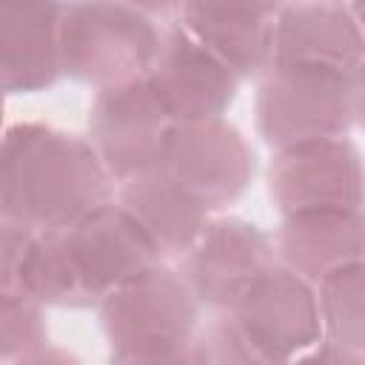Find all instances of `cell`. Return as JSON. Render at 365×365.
Listing matches in <instances>:
<instances>
[{
	"label": "cell",
	"instance_id": "23",
	"mask_svg": "<svg viewBox=\"0 0 365 365\" xmlns=\"http://www.w3.org/2000/svg\"><path fill=\"white\" fill-rule=\"evenodd\" d=\"M17 365H83L71 351H66V348H57V345H43V348H37L34 354H29L26 359H20Z\"/></svg>",
	"mask_w": 365,
	"mask_h": 365
},
{
	"label": "cell",
	"instance_id": "2",
	"mask_svg": "<svg viewBox=\"0 0 365 365\" xmlns=\"http://www.w3.org/2000/svg\"><path fill=\"white\" fill-rule=\"evenodd\" d=\"M111 200V177L91 143L26 120L0 131V217L29 231L68 225Z\"/></svg>",
	"mask_w": 365,
	"mask_h": 365
},
{
	"label": "cell",
	"instance_id": "5",
	"mask_svg": "<svg viewBox=\"0 0 365 365\" xmlns=\"http://www.w3.org/2000/svg\"><path fill=\"white\" fill-rule=\"evenodd\" d=\"M97 308L111 351L182 354L200 328L202 305L177 268L154 262L111 291Z\"/></svg>",
	"mask_w": 365,
	"mask_h": 365
},
{
	"label": "cell",
	"instance_id": "21",
	"mask_svg": "<svg viewBox=\"0 0 365 365\" xmlns=\"http://www.w3.org/2000/svg\"><path fill=\"white\" fill-rule=\"evenodd\" d=\"M285 365H365V362H362L359 351H348V348H339V345L322 339L314 348L302 351L299 356L288 359Z\"/></svg>",
	"mask_w": 365,
	"mask_h": 365
},
{
	"label": "cell",
	"instance_id": "24",
	"mask_svg": "<svg viewBox=\"0 0 365 365\" xmlns=\"http://www.w3.org/2000/svg\"><path fill=\"white\" fill-rule=\"evenodd\" d=\"M0 128H3V91H0Z\"/></svg>",
	"mask_w": 365,
	"mask_h": 365
},
{
	"label": "cell",
	"instance_id": "18",
	"mask_svg": "<svg viewBox=\"0 0 365 365\" xmlns=\"http://www.w3.org/2000/svg\"><path fill=\"white\" fill-rule=\"evenodd\" d=\"M46 342V308L23 291H0V365H17Z\"/></svg>",
	"mask_w": 365,
	"mask_h": 365
},
{
	"label": "cell",
	"instance_id": "7",
	"mask_svg": "<svg viewBox=\"0 0 365 365\" xmlns=\"http://www.w3.org/2000/svg\"><path fill=\"white\" fill-rule=\"evenodd\" d=\"M160 171L214 214L245 194L257 174V154L242 131L222 117L177 123Z\"/></svg>",
	"mask_w": 365,
	"mask_h": 365
},
{
	"label": "cell",
	"instance_id": "3",
	"mask_svg": "<svg viewBox=\"0 0 365 365\" xmlns=\"http://www.w3.org/2000/svg\"><path fill=\"white\" fill-rule=\"evenodd\" d=\"M163 34L160 6L68 3L60 6V71L94 91L143 80Z\"/></svg>",
	"mask_w": 365,
	"mask_h": 365
},
{
	"label": "cell",
	"instance_id": "20",
	"mask_svg": "<svg viewBox=\"0 0 365 365\" xmlns=\"http://www.w3.org/2000/svg\"><path fill=\"white\" fill-rule=\"evenodd\" d=\"M37 231L0 217V291H20V271Z\"/></svg>",
	"mask_w": 365,
	"mask_h": 365
},
{
	"label": "cell",
	"instance_id": "17",
	"mask_svg": "<svg viewBox=\"0 0 365 365\" xmlns=\"http://www.w3.org/2000/svg\"><path fill=\"white\" fill-rule=\"evenodd\" d=\"M322 339L359 351L365 345V268L362 262L345 265L314 285Z\"/></svg>",
	"mask_w": 365,
	"mask_h": 365
},
{
	"label": "cell",
	"instance_id": "10",
	"mask_svg": "<svg viewBox=\"0 0 365 365\" xmlns=\"http://www.w3.org/2000/svg\"><path fill=\"white\" fill-rule=\"evenodd\" d=\"M228 317L271 365H285L322 342L314 285L279 262L237 299Z\"/></svg>",
	"mask_w": 365,
	"mask_h": 365
},
{
	"label": "cell",
	"instance_id": "16",
	"mask_svg": "<svg viewBox=\"0 0 365 365\" xmlns=\"http://www.w3.org/2000/svg\"><path fill=\"white\" fill-rule=\"evenodd\" d=\"M114 200L140 225L163 262L180 259L211 220V214L160 168L117 185Z\"/></svg>",
	"mask_w": 365,
	"mask_h": 365
},
{
	"label": "cell",
	"instance_id": "22",
	"mask_svg": "<svg viewBox=\"0 0 365 365\" xmlns=\"http://www.w3.org/2000/svg\"><path fill=\"white\" fill-rule=\"evenodd\" d=\"M108 365H185L182 354H134V351H111Z\"/></svg>",
	"mask_w": 365,
	"mask_h": 365
},
{
	"label": "cell",
	"instance_id": "11",
	"mask_svg": "<svg viewBox=\"0 0 365 365\" xmlns=\"http://www.w3.org/2000/svg\"><path fill=\"white\" fill-rule=\"evenodd\" d=\"M163 34L154 63L145 74L157 100L174 123L220 120L237 100L240 80L160 6Z\"/></svg>",
	"mask_w": 365,
	"mask_h": 365
},
{
	"label": "cell",
	"instance_id": "13",
	"mask_svg": "<svg viewBox=\"0 0 365 365\" xmlns=\"http://www.w3.org/2000/svg\"><path fill=\"white\" fill-rule=\"evenodd\" d=\"M362 71L359 9L351 3H288L274 23V60Z\"/></svg>",
	"mask_w": 365,
	"mask_h": 365
},
{
	"label": "cell",
	"instance_id": "4",
	"mask_svg": "<svg viewBox=\"0 0 365 365\" xmlns=\"http://www.w3.org/2000/svg\"><path fill=\"white\" fill-rule=\"evenodd\" d=\"M362 71L271 63L259 77L257 134L277 151L297 143L348 137L362 117Z\"/></svg>",
	"mask_w": 365,
	"mask_h": 365
},
{
	"label": "cell",
	"instance_id": "6",
	"mask_svg": "<svg viewBox=\"0 0 365 365\" xmlns=\"http://www.w3.org/2000/svg\"><path fill=\"white\" fill-rule=\"evenodd\" d=\"M174 125L145 77L97 91L88 108V143L117 185L160 168Z\"/></svg>",
	"mask_w": 365,
	"mask_h": 365
},
{
	"label": "cell",
	"instance_id": "9",
	"mask_svg": "<svg viewBox=\"0 0 365 365\" xmlns=\"http://www.w3.org/2000/svg\"><path fill=\"white\" fill-rule=\"evenodd\" d=\"M277 265L274 237L242 217H211L180 257V274L200 305L231 311L237 299Z\"/></svg>",
	"mask_w": 365,
	"mask_h": 365
},
{
	"label": "cell",
	"instance_id": "19",
	"mask_svg": "<svg viewBox=\"0 0 365 365\" xmlns=\"http://www.w3.org/2000/svg\"><path fill=\"white\" fill-rule=\"evenodd\" d=\"M185 365H271L234 325L228 314L214 317L194 331L185 348Z\"/></svg>",
	"mask_w": 365,
	"mask_h": 365
},
{
	"label": "cell",
	"instance_id": "14",
	"mask_svg": "<svg viewBox=\"0 0 365 365\" xmlns=\"http://www.w3.org/2000/svg\"><path fill=\"white\" fill-rule=\"evenodd\" d=\"M60 3H0V91L51 88L60 71Z\"/></svg>",
	"mask_w": 365,
	"mask_h": 365
},
{
	"label": "cell",
	"instance_id": "8",
	"mask_svg": "<svg viewBox=\"0 0 365 365\" xmlns=\"http://www.w3.org/2000/svg\"><path fill=\"white\" fill-rule=\"evenodd\" d=\"M268 197L282 217L311 211H362V157L351 137L277 148Z\"/></svg>",
	"mask_w": 365,
	"mask_h": 365
},
{
	"label": "cell",
	"instance_id": "15",
	"mask_svg": "<svg viewBox=\"0 0 365 365\" xmlns=\"http://www.w3.org/2000/svg\"><path fill=\"white\" fill-rule=\"evenodd\" d=\"M277 262L305 282L362 262V211H311L282 217L274 237Z\"/></svg>",
	"mask_w": 365,
	"mask_h": 365
},
{
	"label": "cell",
	"instance_id": "12",
	"mask_svg": "<svg viewBox=\"0 0 365 365\" xmlns=\"http://www.w3.org/2000/svg\"><path fill=\"white\" fill-rule=\"evenodd\" d=\"M279 3H171L165 14L208 48L237 80H257L274 60Z\"/></svg>",
	"mask_w": 365,
	"mask_h": 365
},
{
	"label": "cell",
	"instance_id": "1",
	"mask_svg": "<svg viewBox=\"0 0 365 365\" xmlns=\"http://www.w3.org/2000/svg\"><path fill=\"white\" fill-rule=\"evenodd\" d=\"M154 262L163 259L148 237L111 197L68 225L34 234L20 291L43 308H91Z\"/></svg>",
	"mask_w": 365,
	"mask_h": 365
}]
</instances>
